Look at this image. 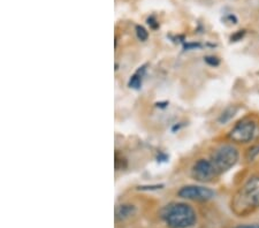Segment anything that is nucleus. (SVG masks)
Wrapping results in <instances>:
<instances>
[{
    "instance_id": "423d86ee",
    "label": "nucleus",
    "mask_w": 259,
    "mask_h": 228,
    "mask_svg": "<svg viewBox=\"0 0 259 228\" xmlns=\"http://www.w3.org/2000/svg\"><path fill=\"white\" fill-rule=\"evenodd\" d=\"M217 175L218 173H217L214 166L212 165L211 160L199 159L191 168V176L199 182H211Z\"/></svg>"
},
{
    "instance_id": "f03ea898",
    "label": "nucleus",
    "mask_w": 259,
    "mask_h": 228,
    "mask_svg": "<svg viewBox=\"0 0 259 228\" xmlns=\"http://www.w3.org/2000/svg\"><path fill=\"white\" fill-rule=\"evenodd\" d=\"M259 207V175L245 182L233 202V209L237 214L244 215Z\"/></svg>"
},
{
    "instance_id": "6e6552de",
    "label": "nucleus",
    "mask_w": 259,
    "mask_h": 228,
    "mask_svg": "<svg viewBox=\"0 0 259 228\" xmlns=\"http://www.w3.org/2000/svg\"><path fill=\"white\" fill-rule=\"evenodd\" d=\"M144 74H145V66H142V67L137 69V72L131 77V80H129V82H128L129 88L140 89L142 85V80H143Z\"/></svg>"
},
{
    "instance_id": "9d476101",
    "label": "nucleus",
    "mask_w": 259,
    "mask_h": 228,
    "mask_svg": "<svg viewBox=\"0 0 259 228\" xmlns=\"http://www.w3.org/2000/svg\"><path fill=\"white\" fill-rule=\"evenodd\" d=\"M135 30H136V36H137V38H139V39H140V40H142V41L148 40V38H149V32H148V30H146V29H145L144 27H142V26H136Z\"/></svg>"
},
{
    "instance_id": "39448f33",
    "label": "nucleus",
    "mask_w": 259,
    "mask_h": 228,
    "mask_svg": "<svg viewBox=\"0 0 259 228\" xmlns=\"http://www.w3.org/2000/svg\"><path fill=\"white\" fill-rule=\"evenodd\" d=\"M179 197L185 198V200L205 202L214 197V192L210 188L202 186H185L179 190Z\"/></svg>"
},
{
    "instance_id": "7ed1b4c3",
    "label": "nucleus",
    "mask_w": 259,
    "mask_h": 228,
    "mask_svg": "<svg viewBox=\"0 0 259 228\" xmlns=\"http://www.w3.org/2000/svg\"><path fill=\"white\" fill-rule=\"evenodd\" d=\"M239 160V151L231 144L221 145L212 153L211 163L218 174L225 173L236 165Z\"/></svg>"
},
{
    "instance_id": "9b49d317",
    "label": "nucleus",
    "mask_w": 259,
    "mask_h": 228,
    "mask_svg": "<svg viewBox=\"0 0 259 228\" xmlns=\"http://www.w3.org/2000/svg\"><path fill=\"white\" fill-rule=\"evenodd\" d=\"M164 185H153V186H140L139 190H158L161 189Z\"/></svg>"
},
{
    "instance_id": "ddd939ff",
    "label": "nucleus",
    "mask_w": 259,
    "mask_h": 228,
    "mask_svg": "<svg viewBox=\"0 0 259 228\" xmlns=\"http://www.w3.org/2000/svg\"><path fill=\"white\" fill-rule=\"evenodd\" d=\"M235 228H259V225L258 223H253V225H241Z\"/></svg>"
},
{
    "instance_id": "f257e3e1",
    "label": "nucleus",
    "mask_w": 259,
    "mask_h": 228,
    "mask_svg": "<svg viewBox=\"0 0 259 228\" xmlns=\"http://www.w3.org/2000/svg\"><path fill=\"white\" fill-rule=\"evenodd\" d=\"M161 218L169 228H189L197 220L195 210L185 203H172L161 211Z\"/></svg>"
},
{
    "instance_id": "f8f14e48",
    "label": "nucleus",
    "mask_w": 259,
    "mask_h": 228,
    "mask_svg": "<svg viewBox=\"0 0 259 228\" xmlns=\"http://www.w3.org/2000/svg\"><path fill=\"white\" fill-rule=\"evenodd\" d=\"M205 61L210 66H218L219 65V59H218V58H215V57H206Z\"/></svg>"
},
{
    "instance_id": "1a4fd4ad",
    "label": "nucleus",
    "mask_w": 259,
    "mask_h": 228,
    "mask_svg": "<svg viewBox=\"0 0 259 228\" xmlns=\"http://www.w3.org/2000/svg\"><path fill=\"white\" fill-rule=\"evenodd\" d=\"M236 111H237L236 107H228L226 111L223 112V114H221V117L219 118V122L225 123V122L229 121V120H231L234 115H235Z\"/></svg>"
},
{
    "instance_id": "20e7f679",
    "label": "nucleus",
    "mask_w": 259,
    "mask_h": 228,
    "mask_svg": "<svg viewBox=\"0 0 259 228\" xmlns=\"http://www.w3.org/2000/svg\"><path fill=\"white\" fill-rule=\"evenodd\" d=\"M256 132V123L251 119H243L237 122L229 132V139L236 143H248Z\"/></svg>"
},
{
    "instance_id": "0eeeda50",
    "label": "nucleus",
    "mask_w": 259,
    "mask_h": 228,
    "mask_svg": "<svg viewBox=\"0 0 259 228\" xmlns=\"http://www.w3.org/2000/svg\"><path fill=\"white\" fill-rule=\"evenodd\" d=\"M136 207L132 204H122L116 207L115 210V219L118 221H123L135 214Z\"/></svg>"
}]
</instances>
